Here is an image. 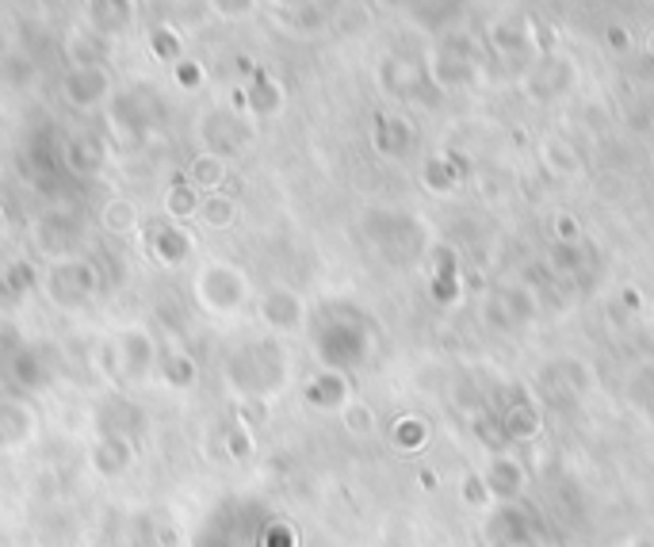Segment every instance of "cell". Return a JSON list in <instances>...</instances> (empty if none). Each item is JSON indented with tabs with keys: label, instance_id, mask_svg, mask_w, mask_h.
Wrapping results in <instances>:
<instances>
[{
	"label": "cell",
	"instance_id": "cell-27",
	"mask_svg": "<svg viewBox=\"0 0 654 547\" xmlns=\"http://www.w3.org/2000/svg\"><path fill=\"white\" fill-rule=\"evenodd\" d=\"M0 230H4V211H0Z\"/></svg>",
	"mask_w": 654,
	"mask_h": 547
},
{
	"label": "cell",
	"instance_id": "cell-9",
	"mask_svg": "<svg viewBox=\"0 0 654 547\" xmlns=\"http://www.w3.org/2000/svg\"><path fill=\"white\" fill-rule=\"evenodd\" d=\"M299 314H303V306L292 292H268V298H264V318L276 329L299 326Z\"/></svg>",
	"mask_w": 654,
	"mask_h": 547
},
{
	"label": "cell",
	"instance_id": "cell-4",
	"mask_svg": "<svg viewBox=\"0 0 654 547\" xmlns=\"http://www.w3.org/2000/svg\"><path fill=\"white\" fill-rule=\"evenodd\" d=\"M119 364H123V371H127L130 379H143L146 371H150L154 345H150V337H146L143 329H130V334H123V341H119Z\"/></svg>",
	"mask_w": 654,
	"mask_h": 547
},
{
	"label": "cell",
	"instance_id": "cell-24",
	"mask_svg": "<svg viewBox=\"0 0 654 547\" xmlns=\"http://www.w3.org/2000/svg\"><path fill=\"white\" fill-rule=\"evenodd\" d=\"M467 502L483 505L486 502V478H467Z\"/></svg>",
	"mask_w": 654,
	"mask_h": 547
},
{
	"label": "cell",
	"instance_id": "cell-23",
	"mask_svg": "<svg viewBox=\"0 0 654 547\" xmlns=\"http://www.w3.org/2000/svg\"><path fill=\"white\" fill-rule=\"evenodd\" d=\"M154 46H157V54H161L165 62H169V57H177V54H180V43H177V35H172L169 28H161V31H157V35H154Z\"/></svg>",
	"mask_w": 654,
	"mask_h": 547
},
{
	"label": "cell",
	"instance_id": "cell-11",
	"mask_svg": "<svg viewBox=\"0 0 654 547\" xmlns=\"http://www.w3.org/2000/svg\"><path fill=\"white\" fill-rule=\"evenodd\" d=\"M88 12H93V23L101 31H123L130 23V4H127V0H93V4H88Z\"/></svg>",
	"mask_w": 654,
	"mask_h": 547
},
{
	"label": "cell",
	"instance_id": "cell-8",
	"mask_svg": "<svg viewBox=\"0 0 654 547\" xmlns=\"http://www.w3.org/2000/svg\"><path fill=\"white\" fill-rule=\"evenodd\" d=\"M540 429V418H536V410L528 402H517V406H505L502 413V433L505 441H528V436Z\"/></svg>",
	"mask_w": 654,
	"mask_h": 547
},
{
	"label": "cell",
	"instance_id": "cell-17",
	"mask_svg": "<svg viewBox=\"0 0 654 547\" xmlns=\"http://www.w3.org/2000/svg\"><path fill=\"white\" fill-rule=\"evenodd\" d=\"M165 203H169V214H172V219H184V214H196V211H200V196H196L192 185H177V188L169 192V199H165Z\"/></svg>",
	"mask_w": 654,
	"mask_h": 547
},
{
	"label": "cell",
	"instance_id": "cell-15",
	"mask_svg": "<svg viewBox=\"0 0 654 547\" xmlns=\"http://www.w3.org/2000/svg\"><path fill=\"white\" fill-rule=\"evenodd\" d=\"M135 222H138V211H135V203H127V199H112V203L104 207V227L115 230V234L135 230Z\"/></svg>",
	"mask_w": 654,
	"mask_h": 547
},
{
	"label": "cell",
	"instance_id": "cell-1",
	"mask_svg": "<svg viewBox=\"0 0 654 547\" xmlns=\"http://www.w3.org/2000/svg\"><path fill=\"white\" fill-rule=\"evenodd\" d=\"M200 295L214 311H238L245 298V280L234 269H226V264H211L200 276Z\"/></svg>",
	"mask_w": 654,
	"mask_h": 547
},
{
	"label": "cell",
	"instance_id": "cell-19",
	"mask_svg": "<svg viewBox=\"0 0 654 547\" xmlns=\"http://www.w3.org/2000/svg\"><path fill=\"white\" fill-rule=\"evenodd\" d=\"M165 376H169V383L172 387H192L196 383V368H192V360L188 356H172L169 360V368H165Z\"/></svg>",
	"mask_w": 654,
	"mask_h": 547
},
{
	"label": "cell",
	"instance_id": "cell-22",
	"mask_svg": "<svg viewBox=\"0 0 654 547\" xmlns=\"http://www.w3.org/2000/svg\"><path fill=\"white\" fill-rule=\"evenodd\" d=\"M250 4L253 0H211V8L222 15V20H238V15L250 12Z\"/></svg>",
	"mask_w": 654,
	"mask_h": 547
},
{
	"label": "cell",
	"instance_id": "cell-18",
	"mask_svg": "<svg viewBox=\"0 0 654 547\" xmlns=\"http://www.w3.org/2000/svg\"><path fill=\"white\" fill-rule=\"evenodd\" d=\"M245 99H250V107L256 115H268V112H276V107H279V88L268 85V81H256Z\"/></svg>",
	"mask_w": 654,
	"mask_h": 547
},
{
	"label": "cell",
	"instance_id": "cell-20",
	"mask_svg": "<svg viewBox=\"0 0 654 547\" xmlns=\"http://www.w3.org/2000/svg\"><path fill=\"white\" fill-rule=\"evenodd\" d=\"M394 441L402 448H421L425 444V425H421V421H402V425L394 429Z\"/></svg>",
	"mask_w": 654,
	"mask_h": 547
},
{
	"label": "cell",
	"instance_id": "cell-21",
	"mask_svg": "<svg viewBox=\"0 0 654 547\" xmlns=\"http://www.w3.org/2000/svg\"><path fill=\"white\" fill-rule=\"evenodd\" d=\"M345 425H349V433H356V436L371 433V413H368V406H349V410H345Z\"/></svg>",
	"mask_w": 654,
	"mask_h": 547
},
{
	"label": "cell",
	"instance_id": "cell-2",
	"mask_svg": "<svg viewBox=\"0 0 654 547\" xmlns=\"http://www.w3.org/2000/svg\"><path fill=\"white\" fill-rule=\"evenodd\" d=\"M62 88H65V99H70V104L93 107L107 96V73L101 70V65H77V70L65 77Z\"/></svg>",
	"mask_w": 654,
	"mask_h": 547
},
{
	"label": "cell",
	"instance_id": "cell-5",
	"mask_svg": "<svg viewBox=\"0 0 654 547\" xmlns=\"http://www.w3.org/2000/svg\"><path fill=\"white\" fill-rule=\"evenodd\" d=\"M570 77H574V70H570L567 57H548V62H540V70L532 73V93L540 99H555L570 88Z\"/></svg>",
	"mask_w": 654,
	"mask_h": 547
},
{
	"label": "cell",
	"instance_id": "cell-10",
	"mask_svg": "<svg viewBox=\"0 0 654 547\" xmlns=\"http://www.w3.org/2000/svg\"><path fill=\"white\" fill-rule=\"evenodd\" d=\"M196 214H200V219H203L211 230H226L230 222L238 219V203H234L230 196L211 192L207 199H200V211H196Z\"/></svg>",
	"mask_w": 654,
	"mask_h": 547
},
{
	"label": "cell",
	"instance_id": "cell-26",
	"mask_svg": "<svg viewBox=\"0 0 654 547\" xmlns=\"http://www.w3.org/2000/svg\"><path fill=\"white\" fill-rule=\"evenodd\" d=\"M647 54L654 57V31H651V39H647Z\"/></svg>",
	"mask_w": 654,
	"mask_h": 547
},
{
	"label": "cell",
	"instance_id": "cell-14",
	"mask_svg": "<svg viewBox=\"0 0 654 547\" xmlns=\"http://www.w3.org/2000/svg\"><path fill=\"white\" fill-rule=\"evenodd\" d=\"M376 143H379L383 154H402V149L410 146V127L399 123V119H383V123H379Z\"/></svg>",
	"mask_w": 654,
	"mask_h": 547
},
{
	"label": "cell",
	"instance_id": "cell-25",
	"mask_svg": "<svg viewBox=\"0 0 654 547\" xmlns=\"http://www.w3.org/2000/svg\"><path fill=\"white\" fill-rule=\"evenodd\" d=\"M609 39H612V46H624V43H627V35H624V31H620V28H612V31H609Z\"/></svg>",
	"mask_w": 654,
	"mask_h": 547
},
{
	"label": "cell",
	"instance_id": "cell-16",
	"mask_svg": "<svg viewBox=\"0 0 654 547\" xmlns=\"http://www.w3.org/2000/svg\"><path fill=\"white\" fill-rule=\"evenodd\" d=\"M222 177H226V169H222V157L214 154H203L192 165V188H219Z\"/></svg>",
	"mask_w": 654,
	"mask_h": 547
},
{
	"label": "cell",
	"instance_id": "cell-7",
	"mask_svg": "<svg viewBox=\"0 0 654 547\" xmlns=\"http://www.w3.org/2000/svg\"><path fill=\"white\" fill-rule=\"evenodd\" d=\"M494 540H498V547H536V533L517 509H509L494 520Z\"/></svg>",
	"mask_w": 654,
	"mask_h": 547
},
{
	"label": "cell",
	"instance_id": "cell-3",
	"mask_svg": "<svg viewBox=\"0 0 654 547\" xmlns=\"http://www.w3.org/2000/svg\"><path fill=\"white\" fill-rule=\"evenodd\" d=\"M93 287H96V280L85 264H62V269H54V276H51V292L57 303H65V306L85 303V298L93 295Z\"/></svg>",
	"mask_w": 654,
	"mask_h": 547
},
{
	"label": "cell",
	"instance_id": "cell-28",
	"mask_svg": "<svg viewBox=\"0 0 654 547\" xmlns=\"http://www.w3.org/2000/svg\"><path fill=\"white\" fill-rule=\"evenodd\" d=\"M279 4H292V0H279Z\"/></svg>",
	"mask_w": 654,
	"mask_h": 547
},
{
	"label": "cell",
	"instance_id": "cell-6",
	"mask_svg": "<svg viewBox=\"0 0 654 547\" xmlns=\"http://www.w3.org/2000/svg\"><path fill=\"white\" fill-rule=\"evenodd\" d=\"M35 418L20 402H0V444H20L31 436Z\"/></svg>",
	"mask_w": 654,
	"mask_h": 547
},
{
	"label": "cell",
	"instance_id": "cell-13",
	"mask_svg": "<svg viewBox=\"0 0 654 547\" xmlns=\"http://www.w3.org/2000/svg\"><path fill=\"white\" fill-rule=\"evenodd\" d=\"M188 249H192V242H188V234H180V230H172V227H161V230H157V256H161L165 264L184 261Z\"/></svg>",
	"mask_w": 654,
	"mask_h": 547
},
{
	"label": "cell",
	"instance_id": "cell-12",
	"mask_svg": "<svg viewBox=\"0 0 654 547\" xmlns=\"http://www.w3.org/2000/svg\"><path fill=\"white\" fill-rule=\"evenodd\" d=\"M486 486L498 497H513L520 491V467L513 460H494V467L486 471Z\"/></svg>",
	"mask_w": 654,
	"mask_h": 547
}]
</instances>
